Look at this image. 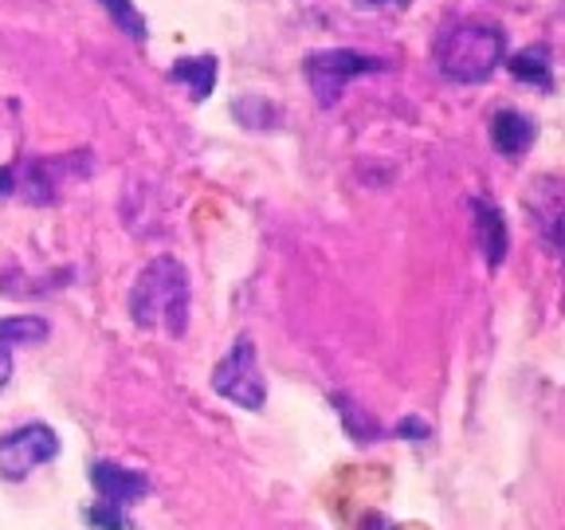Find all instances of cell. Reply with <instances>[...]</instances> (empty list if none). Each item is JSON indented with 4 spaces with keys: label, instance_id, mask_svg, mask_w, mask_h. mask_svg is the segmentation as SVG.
<instances>
[{
    "label": "cell",
    "instance_id": "obj_12",
    "mask_svg": "<svg viewBox=\"0 0 565 530\" xmlns=\"http://www.w3.org/2000/svg\"><path fill=\"white\" fill-rule=\"evenodd\" d=\"M106 12H110V20H115L122 32H130L134 40H146L150 35V28H146V17H141L138 9H134V0H98Z\"/></svg>",
    "mask_w": 565,
    "mask_h": 530
},
{
    "label": "cell",
    "instance_id": "obj_9",
    "mask_svg": "<svg viewBox=\"0 0 565 530\" xmlns=\"http://www.w3.org/2000/svg\"><path fill=\"white\" fill-rule=\"evenodd\" d=\"M216 75H221V60L216 55H185V60H177L173 71H169V80L181 83V87L189 91V95L196 98V103H204V98L212 95V87H216Z\"/></svg>",
    "mask_w": 565,
    "mask_h": 530
},
{
    "label": "cell",
    "instance_id": "obj_14",
    "mask_svg": "<svg viewBox=\"0 0 565 530\" xmlns=\"http://www.w3.org/2000/svg\"><path fill=\"white\" fill-rule=\"evenodd\" d=\"M338 409H342V416H350L353 436H358V441H373V436H377V424L365 421V416L358 413V405H350V401H338Z\"/></svg>",
    "mask_w": 565,
    "mask_h": 530
},
{
    "label": "cell",
    "instance_id": "obj_7",
    "mask_svg": "<svg viewBox=\"0 0 565 530\" xmlns=\"http://www.w3.org/2000/svg\"><path fill=\"white\" fill-rule=\"evenodd\" d=\"M471 229H476V240L483 247V259L487 267H499L507 259V247H511V236H507V221L503 212L494 209L491 201L476 197L471 201Z\"/></svg>",
    "mask_w": 565,
    "mask_h": 530
},
{
    "label": "cell",
    "instance_id": "obj_6",
    "mask_svg": "<svg viewBox=\"0 0 565 530\" xmlns=\"http://www.w3.org/2000/svg\"><path fill=\"white\" fill-rule=\"evenodd\" d=\"M90 484L103 495V504H110V507H130V504H138V499H146V491H150V479L141 476V471L110 464V459L90 464Z\"/></svg>",
    "mask_w": 565,
    "mask_h": 530
},
{
    "label": "cell",
    "instance_id": "obj_15",
    "mask_svg": "<svg viewBox=\"0 0 565 530\" xmlns=\"http://www.w3.org/2000/svg\"><path fill=\"white\" fill-rule=\"evenodd\" d=\"M9 378H12V350L0 346V389L9 385Z\"/></svg>",
    "mask_w": 565,
    "mask_h": 530
},
{
    "label": "cell",
    "instance_id": "obj_8",
    "mask_svg": "<svg viewBox=\"0 0 565 530\" xmlns=\"http://www.w3.org/2000/svg\"><path fill=\"white\" fill-rule=\"evenodd\" d=\"M534 138H539V126L530 123L522 110H494V118H491V146L503 158H511V161H519L522 153L534 146Z\"/></svg>",
    "mask_w": 565,
    "mask_h": 530
},
{
    "label": "cell",
    "instance_id": "obj_1",
    "mask_svg": "<svg viewBox=\"0 0 565 530\" xmlns=\"http://www.w3.org/2000/svg\"><path fill=\"white\" fill-rule=\"evenodd\" d=\"M130 318L141 330H166L181 338L189 327V275L173 256H158L141 267L130 287Z\"/></svg>",
    "mask_w": 565,
    "mask_h": 530
},
{
    "label": "cell",
    "instance_id": "obj_3",
    "mask_svg": "<svg viewBox=\"0 0 565 530\" xmlns=\"http://www.w3.org/2000/svg\"><path fill=\"white\" fill-rule=\"evenodd\" d=\"M373 71H385V63L377 55L353 52V47H322V52H310L302 60V75H307L318 106H334L353 80L373 75Z\"/></svg>",
    "mask_w": 565,
    "mask_h": 530
},
{
    "label": "cell",
    "instance_id": "obj_11",
    "mask_svg": "<svg viewBox=\"0 0 565 530\" xmlns=\"http://www.w3.org/2000/svg\"><path fill=\"white\" fill-rule=\"evenodd\" d=\"M47 335H52V327H47V318H40V315L0 318V346H4V350H17V346H35V342H44Z\"/></svg>",
    "mask_w": 565,
    "mask_h": 530
},
{
    "label": "cell",
    "instance_id": "obj_5",
    "mask_svg": "<svg viewBox=\"0 0 565 530\" xmlns=\"http://www.w3.org/2000/svg\"><path fill=\"white\" fill-rule=\"evenodd\" d=\"M60 456V436L47 424H20L0 436V476L24 479L32 468Z\"/></svg>",
    "mask_w": 565,
    "mask_h": 530
},
{
    "label": "cell",
    "instance_id": "obj_4",
    "mask_svg": "<svg viewBox=\"0 0 565 530\" xmlns=\"http://www.w3.org/2000/svg\"><path fill=\"white\" fill-rule=\"evenodd\" d=\"M212 389L239 409H252V413L264 409L267 381H264V373H259L256 342H252L247 335L236 338V346H232L221 362H216V370H212Z\"/></svg>",
    "mask_w": 565,
    "mask_h": 530
},
{
    "label": "cell",
    "instance_id": "obj_16",
    "mask_svg": "<svg viewBox=\"0 0 565 530\" xmlns=\"http://www.w3.org/2000/svg\"><path fill=\"white\" fill-rule=\"evenodd\" d=\"M353 4H362V9H385V4H405V0H353Z\"/></svg>",
    "mask_w": 565,
    "mask_h": 530
},
{
    "label": "cell",
    "instance_id": "obj_13",
    "mask_svg": "<svg viewBox=\"0 0 565 530\" xmlns=\"http://www.w3.org/2000/svg\"><path fill=\"white\" fill-rule=\"evenodd\" d=\"M83 519H87L95 530H130V522H126L122 507H110V504L87 507V515H83Z\"/></svg>",
    "mask_w": 565,
    "mask_h": 530
},
{
    "label": "cell",
    "instance_id": "obj_2",
    "mask_svg": "<svg viewBox=\"0 0 565 530\" xmlns=\"http://www.w3.org/2000/svg\"><path fill=\"white\" fill-rule=\"evenodd\" d=\"M507 60V32L483 20H459L436 40V67L451 83H483Z\"/></svg>",
    "mask_w": 565,
    "mask_h": 530
},
{
    "label": "cell",
    "instance_id": "obj_10",
    "mask_svg": "<svg viewBox=\"0 0 565 530\" xmlns=\"http://www.w3.org/2000/svg\"><path fill=\"white\" fill-rule=\"evenodd\" d=\"M507 71H511L514 80L530 83V87L554 91V60H550L546 44H530V47H522V52H514L511 60H507Z\"/></svg>",
    "mask_w": 565,
    "mask_h": 530
}]
</instances>
